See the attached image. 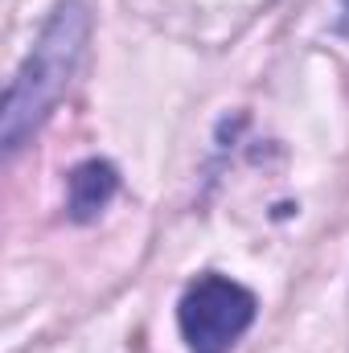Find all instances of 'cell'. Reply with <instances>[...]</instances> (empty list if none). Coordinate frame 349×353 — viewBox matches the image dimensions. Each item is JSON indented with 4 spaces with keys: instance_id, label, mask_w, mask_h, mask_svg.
<instances>
[{
    "instance_id": "cell-1",
    "label": "cell",
    "mask_w": 349,
    "mask_h": 353,
    "mask_svg": "<svg viewBox=\"0 0 349 353\" xmlns=\"http://www.w3.org/2000/svg\"><path fill=\"white\" fill-rule=\"evenodd\" d=\"M90 37V12L79 0H62L41 37L33 41L29 58L21 62L17 79L4 90V115H0V140L8 152H17L25 144V136H33L41 128V119L54 111V103L62 99V90L70 87L79 58L87 50Z\"/></svg>"
},
{
    "instance_id": "cell-2",
    "label": "cell",
    "mask_w": 349,
    "mask_h": 353,
    "mask_svg": "<svg viewBox=\"0 0 349 353\" xmlns=\"http://www.w3.org/2000/svg\"><path fill=\"white\" fill-rule=\"evenodd\" d=\"M177 321L193 353H230L255 321V296L226 275H201L181 296Z\"/></svg>"
},
{
    "instance_id": "cell-3",
    "label": "cell",
    "mask_w": 349,
    "mask_h": 353,
    "mask_svg": "<svg viewBox=\"0 0 349 353\" xmlns=\"http://www.w3.org/2000/svg\"><path fill=\"white\" fill-rule=\"evenodd\" d=\"M119 189V173L107 161H83L70 173V193H66V210L74 222H90Z\"/></svg>"
}]
</instances>
